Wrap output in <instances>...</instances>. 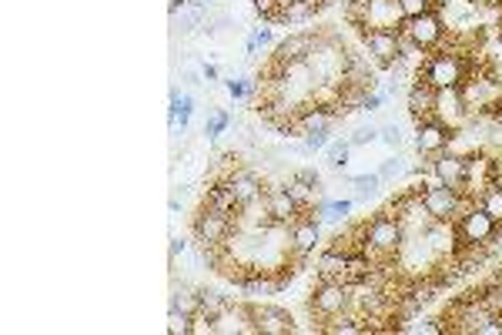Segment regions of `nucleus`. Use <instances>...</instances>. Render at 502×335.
I'll use <instances>...</instances> for the list:
<instances>
[{"label":"nucleus","mask_w":502,"mask_h":335,"mask_svg":"<svg viewBox=\"0 0 502 335\" xmlns=\"http://www.w3.org/2000/svg\"><path fill=\"white\" fill-rule=\"evenodd\" d=\"M398 11H402V17H419L432 11V0H398Z\"/></svg>","instance_id":"f704fd0d"},{"label":"nucleus","mask_w":502,"mask_h":335,"mask_svg":"<svg viewBox=\"0 0 502 335\" xmlns=\"http://www.w3.org/2000/svg\"><path fill=\"white\" fill-rule=\"evenodd\" d=\"M362 44H365V54L379 67H392V64L402 57V34L398 27H362Z\"/></svg>","instance_id":"39448f33"},{"label":"nucleus","mask_w":502,"mask_h":335,"mask_svg":"<svg viewBox=\"0 0 502 335\" xmlns=\"http://www.w3.org/2000/svg\"><path fill=\"white\" fill-rule=\"evenodd\" d=\"M171 308H178L184 315H195L201 308V289H188V285L174 289L171 292Z\"/></svg>","instance_id":"4be33fe9"},{"label":"nucleus","mask_w":502,"mask_h":335,"mask_svg":"<svg viewBox=\"0 0 502 335\" xmlns=\"http://www.w3.org/2000/svg\"><path fill=\"white\" fill-rule=\"evenodd\" d=\"M496 228H499V221L482 205H472V208H462V214H459L456 238L462 248H482L496 238Z\"/></svg>","instance_id":"f03ea898"},{"label":"nucleus","mask_w":502,"mask_h":335,"mask_svg":"<svg viewBox=\"0 0 502 335\" xmlns=\"http://www.w3.org/2000/svg\"><path fill=\"white\" fill-rule=\"evenodd\" d=\"M231 228H235V218L228 212H214V208H201L198 218H195V242L201 248H214V245H225L231 238Z\"/></svg>","instance_id":"423d86ee"},{"label":"nucleus","mask_w":502,"mask_h":335,"mask_svg":"<svg viewBox=\"0 0 502 335\" xmlns=\"http://www.w3.org/2000/svg\"><path fill=\"white\" fill-rule=\"evenodd\" d=\"M328 135H332V128H325V131H312V135H305V141H302V151H325V148H328Z\"/></svg>","instance_id":"2f4dec72"},{"label":"nucleus","mask_w":502,"mask_h":335,"mask_svg":"<svg viewBox=\"0 0 502 335\" xmlns=\"http://www.w3.org/2000/svg\"><path fill=\"white\" fill-rule=\"evenodd\" d=\"M466 107H469V101H466L462 88H442V91H435V114L432 118H439L442 124L452 128L456 121L466 118Z\"/></svg>","instance_id":"ddd939ff"},{"label":"nucleus","mask_w":502,"mask_h":335,"mask_svg":"<svg viewBox=\"0 0 502 335\" xmlns=\"http://www.w3.org/2000/svg\"><path fill=\"white\" fill-rule=\"evenodd\" d=\"M402 245H405V231H402V221H398V218L379 214V218H372L365 225L368 255H396Z\"/></svg>","instance_id":"20e7f679"},{"label":"nucleus","mask_w":502,"mask_h":335,"mask_svg":"<svg viewBox=\"0 0 502 335\" xmlns=\"http://www.w3.org/2000/svg\"><path fill=\"white\" fill-rule=\"evenodd\" d=\"M208 24V7H184L181 14V34H191Z\"/></svg>","instance_id":"a878e982"},{"label":"nucleus","mask_w":502,"mask_h":335,"mask_svg":"<svg viewBox=\"0 0 502 335\" xmlns=\"http://www.w3.org/2000/svg\"><path fill=\"white\" fill-rule=\"evenodd\" d=\"M402 168H405V158H389V161H382V168H379L382 184L392 182V178H398V175H402Z\"/></svg>","instance_id":"72a5a7b5"},{"label":"nucleus","mask_w":502,"mask_h":335,"mask_svg":"<svg viewBox=\"0 0 502 335\" xmlns=\"http://www.w3.org/2000/svg\"><path fill=\"white\" fill-rule=\"evenodd\" d=\"M409 114L415 118V124L435 114V88L426 84V81H419V77H415V84L409 88Z\"/></svg>","instance_id":"a211bd4d"},{"label":"nucleus","mask_w":502,"mask_h":335,"mask_svg":"<svg viewBox=\"0 0 502 335\" xmlns=\"http://www.w3.org/2000/svg\"><path fill=\"white\" fill-rule=\"evenodd\" d=\"M398 31L415 44V50H435L442 44V37H445V20H442L439 11H426L419 17H402Z\"/></svg>","instance_id":"7ed1b4c3"},{"label":"nucleus","mask_w":502,"mask_h":335,"mask_svg":"<svg viewBox=\"0 0 502 335\" xmlns=\"http://www.w3.org/2000/svg\"><path fill=\"white\" fill-rule=\"evenodd\" d=\"M248 315H251V325H255V332L261 335H288L295 332V319H291L285 308H278V305H248Z\"/></svg>","instance_id":"1a4fd4ad"},{"label":"nucleus","mask_w":502,"mask_h":335,"mask_svg":"<svg viewBox=\"0 0 502 335\" xmlns=\"http://www.w3.org/2000/svg\"><path fill=\"white\" fill-rule=\"evenodd\" d=\"M201 77H204L208 84H211V81H218V67H214V64H204V67H201Z\"/></svg>","instance_id":"a19ab883"},{"label":"nucleus","mask_w":502,"mask_h":335,"mask_svg":"<svg viewBox=\"0 0 502 335\" xmlns=\"http://www.w3.org/2000/svg\"><path fill=\"white\" fill-rule=\"evenodd\" d=\"M321 242V228L315 218H295L291 221V235H288V245L291 252L302 259V255H308V252H315V245Z\"/></svg>","instance_id":"dca6fc26"},{"label":"nucleus","mask_w":502,"mask_h":335,"mask_svg":"<svg viewBox=\"0 0 502 335\" xmlns=\"http://www.w3.org/2000/svg\"><path fill=\"white\" fill-rule=\"evenodd\" d=\"M315 37H319V34H308V31L288 34L285 41H278V44H274L272 61H278V64H305L308 61V54H312V47H315Z\"/></svg>","instance_id":"f8f14e48"},{"label":"nucleus","mask_w":502,"mask_h":335,"mask_svg":"<svg viewBox=\"0 0 502 335\" xmlns=\"http://www.w3.org/2000/svg\"><path fill=\"white\" fill-rule=\"evenodd\" d=\"M251 91H255V84H251V81H228V94L235 97V101L248 97Z\"/></svg>","instance_id":"4c0bfd02"},{"label":"nucleus","mask_w":502,"mask_h":335,"mask_svg":"<svg viewBox=\"0 0 502 335\" xmlns=\"http://www.w3.org/2000/svg\"><path fill=\"white\" fill-rule=\"evenodd\" d=\"M422 201H426V212L432 214V221H442V225L459 218L462 208H466V195H462L459 188H449V184H442V182L426 188V191H422Z\"/></svg>","instance_id":"0eeeda50"},{"label":"nucleus","mask_w":502,"mask_h":335,"mask_svg":"<svg viewBox=\"0 0 502 335\" xmlns=\"http://www.w3.org/2000/svg\"><path fill=\"white\" fill-rule=\"evenodd\" d=\"M204 208H214V212H242V205H238V198H235V191H231L228 182H214L211 188H208V195H204Z\"/></svg>","instance_id":"aec40b11"},{"label":"nucleus","mask_w":502,"mask_h":335,"mask_svg":"<svg viewBox=\"0 0 502 335\" xmlns=\"http://www.w3.org/2000/svg\"><path fill=\"white\" fill-rule=\"evenodd\" d=\"M351 184H355L358 198L365 201V198H372V195L382 188V178H379V171H372V175H355V178H351Z\"/></svg>","instance_id":"bb28decb"},{"label":"nucleus","mask_w":502,"mask_h":335,"mask_svg":"<svg viewBox=\"0 0 502 335\" xmlns=\"http://www.w3.org/2000/svg\"><path fill=\"white\" fill-rule=\"evenodd\" d=\"M225 182L231 184V191H235V198H238V205H242V208H244V205H255V201L265 195V191H261L258 175H255V171H248V168H231Z\"/></svg>","instance_id":"4468645a"},{"label":"nucleus","mask_w":502,"mask_h":335,"mask_svg":"<svg viewBox=\"0 0 502 335\" xmlns=\"http://www.w3.org/2000/svg\"><path fill=\"white\" fill-rule=\"evenodd\" d=\"M298 124H302V135H312V131H325V128H332V114H328L325 107L308 104L302 114H298Z\"/></svg>","instance_id":"412c9836"},{"label":"nucleus","mask_w":502,"mask_h":335,"mask_svg":"<svg viewBox=\"0 0 502 335\" xmlns=\"http://www.w3.org/2000/svg\"><path fill=\"white\" fill-rule=\"evenodd\" d=\"M325 154H328V165L342 171V168L349 165V154H351L349 137H342V141H328V148H325Z\"/></svg>","instance_id":"393cba45"},{"label":"nucleus","mask_w":502,"mask_h":335,"mask_svg":"<svg viewBox=\"0 0 502 335\" xmlns=\"http://www.w3.org/2000/svg\"><path fill=\"white\" fill-rule=\"evenodd\" d=\"M456 131L449 124H442L439 118H426V121L415 124V148L419 154H442L452 144Z\"/></svg>","instance_id":"9d476101"},{"label":"nucleus","mask_w":502,"mask_h":335,"mask_svg":"<svg viewBox=\"0 0 502 335\" xmlns=\"http://www.w3.org/2000/svg\"><path fill=\"white\" fill-rule=\"evenodd\" d=\"M261 201H265V208L281 221V225H288V221H295L298 214H302V205L288 195V188L281 184V188H272L268 195H261Z\"/></svg>","instance_id":"f3484780"},{"label":"nucleus","mask_w":502,"mask_h":335,"mask_svg":"<svg viewBox=\"0 0 502 335\" xmlns=\"http://www.w3.org/2000/svg\"><path fill=\"white\" fill-rule=\"evenodd\" d=\"M475 4H482V7H502V0H475Z\"/></svg>","instance_id":"79ce46f5"},{"label":"nucleus","mask_w":502,"mask_h":335,"mask_svg":"<svg viewBox=\"0 0 502 335\" xmlns=\"http://www.w3.org/2000/svg\"><path fill=\"white\" fill-rule=\"evenodd\" d=\"M231 302L221 295V292H211V289H201V315H211V319H218L221 312H228Z\"/></svg>","instance_id":"5701e85b"},{"label":"nucleus","mask_w":502,"mask_h":335,"mask_svg":"<svg viewBox=\"0 0 502 335\" xmlns=\"http://www.w3.org/2000/svg\"><path fill=\"white\" fill-rule=\"evenodd\" d=\"M228 111H214L211 118H208V121H204V137H218L221 135V131H225V128H228Z\"/></svg>","instance_id":"473e14b6"},{"label":"nucleus","mask_w":502,"mask_h":335,"mask_svg":"<svg viewBox=\"0 0 502 335\" xmlns=\"http://www.w3.org/2000/svg\"><path fill=\"white\" fill-rule=\"evenodd\" d=\"M167 332L171 335H191V315L171 308V312H167Z\"/></svg>","instance_id":"c85d7f7f"},{"label":"nucleus","mask_w":502,"mask_h":335,"mask_svg":"<svg viewBox=\"0 0 502 335\" xmlns=\"http://www.w3.org/2000/svg\"><path fill=\"white\" fill-rule=\"evenodd\" d=\"M412 332H426V335H435V332H442V325L439 322H422V325H415V329H412Z\"/></svg>","instance_id":"58836bf2"},{"label":"nucleus","mask_w":502,"mask_h":335,"mask_svg":"<svg viewBox=\"0 0 502 335\" xmlns=\"http://www.w3.org/2000/svg\"><path fill=\"white\" fill-rule=\"evenodd\" d=\"M312 315H319L321 322L335 319L342 312H349V285L345 282H325L319 278V285L312 289Z\"/></svg>","instance_id":"6e6552de"},{"label":"nucleus","mask_w":502,"mask_h":335,"mask_svg":"<svg viewBox=\"0 0 502 335\" xmlns=\"http://www.w3.org/2000/svg\"><path fill=\"white\" fill-rule=\"evenodd\" d=\"M351 212V201H319V214L325 221H342Z\"/></svg>","instance_id":"cd10ccee"},{"label":"nucleus","mask_w":502,"mask_h":335,"mask_svg":"<svg viewBox=\"0 0 502 335\" xmlns=\"http://www.w3.org/2000/svg\"><path fill=\"white\" fill-rule=\"evenodd\" d=\"M349 252L345 248H338V245H332L325 255L319 259V278H325V282H345V275H349Z\"/></svg>","instance_id":"6ab92c4d"},{"label":"nucleus","mask_w":502,"mask_h":335,"mask_svg":"<svg viewBox=\"0 0 502 335\" xmlns=\"http://www.w3.org/2000/svg\"><path fill=\"white\" fill-rule=\"evenodd\" d=\"M496 114H499V121H502V97H499V104H496Z\"/></svg>","instance_id":"37998d69"},{"label":"nucleus","mask_w":502,"mask_h":335,"mask_svg":"<svg viewBox=\"0 0 502 335\" xmlns=\"http://www.w3.org/2000/svg\"><path fill=\"white\" fill-rule=\"evenodd\" d=\"M372 141H379V128L375 124H362V128H355L349 135L351 148H362V144H372Z\"/></svg>","instance_id":"c756f323"},{"label":"nucleus","mask_w":502,"mask_h":335,"mask_svg":"<svg viewBox=\"0 0 502 335\" xmlns=\"http://www.w3.org/2000/svg\"><path fill=\"white\" fill-rule=\"evenodd\" d=\"M479 198H482L479 205H482V208H486V212L502 225V178H499V182L489 184V188L482 191V195H479Z\"/></svg>","instance_id":"b1692460"},{"label":"nucleus","mask_w":502,"mask_h":335,"mask_svg":"<svg viewBox=\"0 0 502 335\" xmlns=\"http://www.w3.org/2000/svg\"><path fill=\"white\" fill-rule=\"evenodd\" d=\"M291 182H298V184H305V188H312V191H319V188H321V175L315 171V168H295Z\"/></svg>","instance_id":"7c9ffc66"},{"label":"nucleus","mask_w":502,"mask_h":335,"mask_svg":"<svg viewBox=\"0 0 502 335\" xmlns=\"http://www.w3.org/2000/svg\"><path fill=\"white\" fill-rule=\"evenodd\" d=\"M379 141H385L389 148H398V144H402V131H398V124H382Z\"/></svg>","instance_id":"e433bc0d"},{"label":"nucleus","mask_w":502,"mask_h":335,"mask_svg":"<svg viewBox=\"0 0 502 335\" xmlns=\"http://www.w3.org/2000/svg\"><path fill=\"white\" fill-rule=\"evenodd\" d=\"M419 81L432 84L435 91H442V88H462V84L469 81L466 57H462V54H456V50H439V54H432V57L422 64Z\"/></svg>","instance_id":"f257e3e1"},{"label":"nucleus","mask_w":502,"mask_h":335,"mask_svg":"<svg viewBox=\"0 0 502 335\" xmlns=\"http://www.w3.org/2000/svg\"><path fill=\"white\" fill-rule=\"evenodd\" d=\"M251 4H255V11L265 20H274V17L281 14V7H285V0H251Z\"/></svg>","instance_id":"c9c22d12"},{"label":"nucleus","mask_w":502,"mask_h":335,"mask_svg":"<svg viewBox=\"0 0 502 335\" xmlns=\"http://www.w3.org/2000/svg\"><path fill=\"white\" fill-rule=\"evenodd\" d=\"M492 182H499V161L496 158H486V154L466 158V184H462L466 195H482Z\"/></svg>","instance_id":"9b49d317"},{"label":"nucleus","mask_w":502,"mask_h":335,"mask_svg":"<svg viewBox=\"0 0 502 335\" xmlns=\"http://www.w3.org/2000/svg\"><path fill=\"white\" fill-rule=\"evenodd\" d=\"M432 175H435V182L462 191V184H466V158H462V154H452V151L435 154V161H432Z\"/></svg>","instance_id":"2eb2a0df"},{"label":"nucleus","mask_w":502,"mask_h":335,"mask_svg":"<svg viewBox=\"0 0 502 335\" xmlns=\"http://www.w3.org/2000/svg\"><path fill=\"white\" fill-rule=\"evenodd\" d=\"M184 252H188V242H184V238H171V259H178Z\"/></svg>","instance_id":"ea45409f"}]
</instances>
